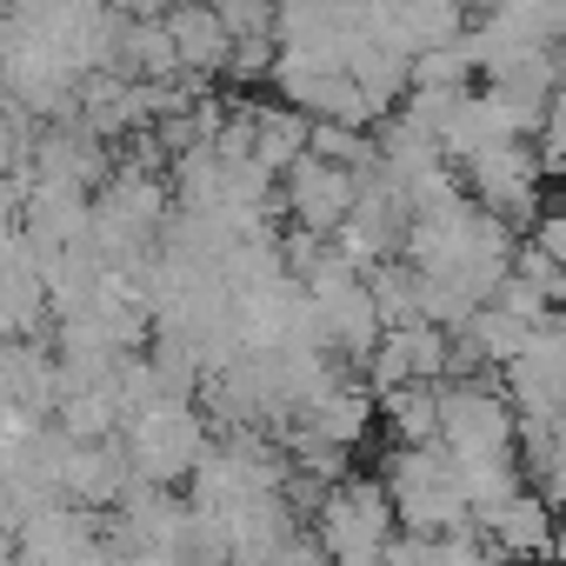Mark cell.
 <instances>
[{"mask_svg":"<svg viewBox=\"0 0 566 566\" xmlns=\"http://www.w3.org/2000/svg\"><path fill=\"white\" fill-rule=\"evenodd\" d=\"M380 480H387V493H394L400 533L440 539V533L473 526V506H467V493H460V460L447 453V440H440V447H394L387 467H380Z\"/></svg>","mask_w":566,"mask_h":566,"instance_id":"1","label":"cell"},{"mask_svg":"<svg viewBox=\"0 0 566 566\" xmlns=\"http://www.w3.org/2000/svg\"><path fill=\"white\" fill-rule=\"evenodd\" d=\"M314 539H321L327 566H380L387 546L400 539V513H394L387 480H367V473L340 480L314 513Z\"/></svg>","mask_w":566,"mask_h":566,"instance_id":"2","label":"cell"},{"mask_svg":"<svg viewBox=\"0 0 566 566\" xmlns=\"http://www.w3.org/2000/svg\"><path fill=\"white\" fill-rule=\"evenodd\" d=\"M213 413H200L193 400H167V407H147L127 420V453H134V473L147 486H187L200 473V460L213 453Z\"/></svg>","mask_w":566,"mask_h":566,"instance_id":"3","label":"cell"},{"mask_svg":"<svg viewBox=\"0 0 566 566\" xmlns=\"http://www.w3.org/2000/svg\"><path fill=\"white\" fill-rule=\"evenodd\" d=\"M460 180H467V193H473L486 213H500L513 233H520V227L533 233V220L546 213V207H539V193H546V154H539L533 140H500V147L473 154V160L460 167Z\"/></svg>","mask_w":566,"mask_h":566,"instance_id":"4","label":"cell"},{"mask_svg":"<svg viewBox=\"0 0 566 566\" xmlns=\"http://www.w3.org/2000/svg\"><path fill=\"white\" fill-rule=\"evenodd\" d=\"M440 440L453 460L520 453V413L500 380H447L440 387Z\"/></svg>","mask_w":566,"mask_h":566,"instance_id":"5","label":"cell"},{"mask_svg":"<svg viewBox=\"0 0 566 566\" xmlns=\"http://www.w3.org/2000/svg\"><path fill=\"white\" fill-rule=\"evenodd\" d=\"M280 207H287V220L301 233H321V240H340V227L354 220L360 207V174L354 167H334L321 154L294 160L287 174H280Z\"/></svg>","mask_w":566,"mask_h":566,"instance_id":"6","label":"cell"},{"mask_svg":"<svg viewBox=\"0 0 566 566\" xmlns=\"http://www.w3.org/2000/svg\"><path fill=\"white\" fill-rule=\"evenodd\" d=\"M134 453H127V433H114V440H74V453H67V473H61V500H74V506H87V513H114L127 493H134Z\"/></svg>","mask_w":566,"mask_h":566,"instance_id":"7","label":"cell"},{"mask_svg":"<svg viewBox=\"0 0 566 566\" xmlns=\"http://www.w3.org/2000/svg\"><path fill=\"white\" fill-rule=\"evenodd\" d=\"M14 227H28V240L41 253H74L94 233V193L67 187V180H34V200H28V213Z\"/></svg>","mask_w":566,"mask_h":566,"instance_id":"8","label":"cell"},{"mask_svg":"<svg viewBox=\"0 0 566 566\" xmlns=\"http://www.w3.org/2000/svg\"><path fill=\"white\" fill-rule=\"evenodd\" d=\"M473 526L500 546V559H546V553H553V533H559V513H553L546 493L520 486L513 500H500V506L480 513Z\"/></svg>","mask_w":566,"mask_h":566,"instance_id":"9","label":"cell"},{"mask_svg":"<svg viewBox=\"0 0 566 566\" xmlns=\"http://www.w3.org/2000/svg\"><path fill=\"white\" fill-rule=\"evenodd\" d=\"M167 28H174L187 81H213V74L233 67V28L220 21L213 0H180V8H167Z\"/></svg>","mask_w":566,"mask_h":566,"instance_id":"10","label":"cell"},{"mask_svg":"<svg viewBox=\"0 0 566 566\" xmlns=\"http://www.w3.org/2000/svg\"><path fill=\"white\" fill-rule=\"evenodd\" d=\"M314 154V120L301 114V107H287V101H253V160L260 167H273V174H287L294 160H307Z\"/></svg>","mask_w":566,"mask_h":566,"instance_id":"11","label":"cell"},{"mask_svg":"<svg viewBox=\"0 0 566 566\" xmlns=\"http://www.w3.org/2000/svg\"><path fill=\"white\" fill-rule=\"evenodd\" d=\"M460 340H467V347H473V354H480V360H486L493 374H506L513 360H526V354H533V340H539V327L486 301V307H480V314L467 321V334H460Z\"/></svg>","mask_w":566,"mask_h":566,"instance_id":"12","label":"cell"},{"mask_svg":"<svg viewBox=\"0 0 566 566\" xmlns=\"http://www.w3.org/2000/svg\"><path fill=\"white\" fill-rule=\"evenodd\" d=\"M380 427L394 447H440V387L433 380H413L400 394L380 400Z\"/></svg>","mask_w":566,"mask_h":566,"instance_id":"13","label":"cell"},{"mask_svg":"<svg viewBox=\"0 0 566 566\" xmlns=\"http://www.w3.org/2000/svg\"><path fill=\"white\" fill-rule=\"evenodd\" d=\"M493 307H506V314H520V321H533V327H546V321L559 314V307H553V301H546V294L533 287V280H520V273H513L506 287L493 294Z\"/></svg>","mask_w":566,"mask_h":566,"instance_id":"14","label":"cell"},{"mask_svg":"<svg viewBox=\"0 0 566 566\" xmlns=\"http://www.w3.org/2000/svg\"><path fill=\"white\" fill-rule=\"evenodd\" d=\"M526 240H539V247L566 266V200H559V207H546V213L533 220V233H526Z\"/></svg>","mask_w":566,"mask_h":566,"instance_id":"15","label":"cell"},{"mask_svg":"<svg viewBox=\"0 0 566 566\" xmlns=\"http://www.w3.org/2000/svg\"><path fill=\"white\" fill-rule=\"evenodd\" d=\"M553 566H566V520H559V533H553V553H546Z\"/></svg>","mask_w":566,"mask_h":566,"instance_id":"16","label":"cell"},{"mask_svg":"<svg viewBox=\"0 0 566 566\" xmlns=\"http://www.w3.org/2000/svg\"><path fill=\"white\" fill-rule=\"evenodd\" d=\"M553 447H559V460H566V413L553 420Z\"/></svg>","mask_w":566,"mask_h":566,"instance_id":"17","label":"cell"},{"mask_svg":"<svg viewBox=\"0 0 566 566\" xmlns=\"http://www.w3.org/2000/svg\"><path fill=\"white\" fill-rule=\"evenodd\" d=\"M500 566H539V559H500Z\"/></svg>","mask_w":566,"mask_h":566,"instance_id":"18","label":"cell"},{"mask_svg":"<svg viewBox=\"0 0 566 566\" xmlns=\"http://www.w3.org/2000/svg\"><path fill=\"white\" fill-rule=\"evenodd\" d=\"M559 61H566V28H559Z\"/></svg>","mask_w":566,"mask_h":566,"instance_id":"19","label":"cell"},{"mask_svg":"<svg viewBox=\"0 0 566 566\" xmlns=\"http://www.w3.org/2000/svg\"><path fill=\"white\" fill-rule=\"evenodd\" d=\"M553 107H559V114H566V87H559V101H553Z\"/></svg>","mask_w":566,"mask_h":566,"instance_id":"20","label":"cell"}]
</instances>
